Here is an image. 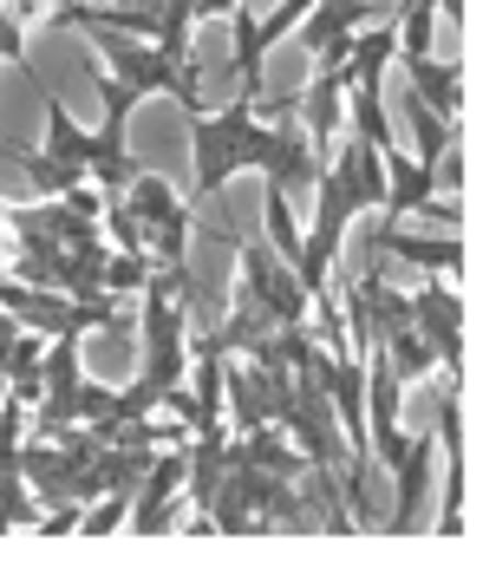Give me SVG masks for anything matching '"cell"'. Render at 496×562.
Segmentation results:
<instances>
[{
    "instance_id": "1",
    "label": "cell",
    "mask_w": 496,
    "mask_h": 562,
    "mask_svg": "<svg viewBox=\"0 0 496 562\" xmlns=\"http://www.w3.org/2000/svg\"><path fill=\"white\" fill-rule=\"evenodd\" d=\"M261 144H268V125H261V105L255 99H229L223 112H190V177H196V196H216L229 177H243L255 170V157H261Z\"/></svg>"
},
{
    "instance_id": "2",
    "label": "cell",
    "mask_w": 496,
    "mask_h": 562,
    "mask_svg": "<svg viewBox=\"0 0 496 562\" xmlns=\"http://www.w3.org/2000/svg\"><path fill=\"white\" fill-rule=\"evenodd\" d=\"M92 46H99V66H105L112 79H124L137 99L170 92V99L183 105V119L203 112V66H196V59H164L150 40H137V33H112V26H92Z\"/></svg>"
},
{
    "instance_id": "3",
    "label": "cell",
    "mask_w": 496,
    "mask_h": 562,
    "mask_svg": "<svg viewBox=\"0 0 496 562\" xmlns=\"http://www.w3.org/2000/svg\"><path fill=\"white\" fill-rule=\"evenodd\" d=\"M255 170H261V183H274V190H288V196H294V190H314V177H320V150H314V138L301 132L294 99L274 105V119H268V144H261Z\"/></svg>"
},
{
    "instance_id": "4",
    "label": "cell",
    "mask_w": 496,
    "mask_h": 562,
    "mask_svg": "<svg viewBox=\"0 0 496 562\" xmlns=\"http://www.w3.org/2000/svg\"><path fill=\"white\" fill-rule=\"evenodd\" d=\"M347 86H353V72H347V59H334V66H320L314 86L294 99V119H301V132L314 138L320 164H327V150H334L340 132H347Z\"/></svg>"
},
{
    "instance_id": "5",
    "label": "cell",
    "mask_w": 496,
    "mask_h": 562,
    "mask_svg": "<svg viewBox=\"0 0 496 562\" xmlns=\"http://www.w3.org/2000/svg\"><path fill=\"white\" fill-rule=\"evenodd\" d=\"M412 210H425V216H438V223L458 216L451 203H438V170L418 164V157H405V150L392 144V150H385V203H379V223H398V216H412Z\"/></svg>"
},
{
    "instance_id": "6",
    "label": "cell",
    "mask_w": 496,
    "mask_h": 562,
    "mask_svg": "<svg viewBox=\"0 0 496 562\" xmlns=\"http://www.w3.org/2000/svg\"><path fill=\"white\" fill-rule=\"evenodd\" d=\"M367 0H314L301 20H294V40H301V53L314 59V66H334V59H347V46H353V33L367 26Z\"/></svg>"
},
{
    "instance_id": "7",
    "label": "cell",
    "mask_w": 496,
    "mask_h": 562,
    "mask_svg": "<svg viewBox=\"0 0 496 562\" xmlns=\"http://www.w3.org/2000/svg\"><path fill=\"white\" fill-rule=\"evenodd\" d=\"M412 327L425 334V347L438 353V367L458 373V353H464V307H458V294L444 288V276H425V288L412 294Z\"/></svg>"
},
{
    "instance_id": "8",
    "label": "cell",
    "mask_w": 496,
    "mask_h": 562,
    "mask_svg": "<svg viewBox=\"0 0 496 562\" xmlns=\"http://www.w3.org/2000/svg\"><path fill=\"white\" fill-rule=\"evenodd\" d=\"M398 66H405L412 99L431 105L444 125H458V112H464V66H458V53L451 59H438V53H398Z\"/></svg>"
},
{
    "instance_id": "9",
    "label": "cell",
    "mask_w": 496,
    "mask_h": 562,
    "mask_svg": "<svg viewBox=\"0 0 496 562\" xmlns=\"http://www.w3.org/2000/svg\"><path fill=\"white\" fill-rule=\"evenodd\" d=\"M223 471H229V438H223V425L190 431V438H183V484H190V510H203V517H210V497H216Z\"/></svg>"
},
{
    "instance_id": "10",
    "label": "cell",
    "mask_w": 496,
    "mask_h": 562,
    "mask_svg": "<svg viewBox=\"0 0 496 562\" xmlns=\"http://www.w3.org/2000/svg\"><path fill=\"white\" fill-rule=\"evenodd\" d=\"M431 458H438V431L405 438V451L392 458V477H398V524L392 530H418V510H425V491H431Z\"/></svg>"
},
{
    "instance_id": "11",
    "label": "cell",
    "mask_w": 496,
    "mask_h": 562,
    "mask_svg": "<svg viewBox=\"0 0 496 562\" xmlns=\"http://www.w3.org/2000/svg\"><path fill=\"white\" fill-rule=\"evenodd\" d=\"M372 256H398V262H412L425 276H444V281L464 276V249L458 243H418V236H398V223H379Z\"/></svg>"
},
{
    "instance_id": "12",
    "label": "cell",
    "mask_w": 496,
    "mask_h": 562,
    "mask_svg": "<svg viewBox=\"0 0 496 562\" xmlns=\"http://www.w3.org/2000/svg\"><path fill=\"white\" fill-rule=\"evenodd\" d=\"M229 40H236V72H243V99L261 105V86H268V40H261V26H255V7H236L229 13Z\"/></svg>"
},
{
    "instance_id": "13",
    "label": "cell",
    "mask_w": 496,
    "mask_h": 562,
    "mask_svg": "<svg viewBox=\"0 0 496 562\" xmlns=\"http://www.w3.org/2000/svg\"><path fill=\"white\" fill-rule=\"evenodd\" d=\"M46 157H59V164H72L79 177H86V164H92V132L86 125H72V112H66V99L59 92H46V144H40Z\"/></svg>"
},
{
    "instance_id": "14",
    "label": "cell",
    "mask_w": 496,
    "mask_h": 562,
    "mask_svg": "<svg viewBox=\"0 0 496 562\" xmlns=\"http://www.w3.org/2000/svg\"><path fill=\"white\" fill-rule=\"evenodd\" d=\"M347 132L367 138L372 150H392L398 144L392 112H385V86H347Z\"/></svg>"
},
{
    "instance_id": "15",
    "label": "cell",
    "mask_w": 496,
    "mask_h": 562,
    "mask_svg": "<svg viewBox=\"0 0 496 562\" xmlns=\"http://www.w3.org/2000/svg\"><path fill=\"white\" fill-rule=\"evenodd\" d=\"M398 59V33H392V20L385 26H360L353 33V46H347V72H353V86H385V66Z\"/></svg>"
},
{
    "instance_id": "16",
    "label": "cell",
    "mask_w": 496,
    "mask_h": 562,
    "mask_svg": "<svg viewBox=\"0 0 496 562\" xmlns=\"http://www.w3.org/2000/svg\"><path fill=\"white\" fill-rule=\"evenodd\" d=\"M379 353H385V367L398 373V386H412V380H431V373H438V353L425 347V334H418V327L385 334V340H379Z\"/></svg>"
},
{
    "instance_id": "17",
    "label": "cell",
    "mask_w": 496,
    "mask_h": 562,
    "mask_svg": "<svg viewBox=\"0 0 496 562\" xmlns=\"http://www.w3.org/2000/svg\"><path fill=\"white\" fill-rule=\"evenodd\" d=\"M119 196H124V210H131L144 229H150V223H164V216L183 203V196L170 190V177H157V170H131V183H124Z\"/></svg>"
},
{
    "instance_id": "18",
    "label": "cell",
    "mask_w": 496,
    "mask_h": 562,
    "mask_svg": "<svg viewBox=\"0 0 496 562\" xmlns=\"http://www.w3.org/2000/svg\"><path fill=\"white\" fill-rule=\"evenodd\" d=\"M150 249H112L105 256V269H99V294H112V301H124V294H144V281H150Z\"/></svg>"
},
{
    "instance_id": "19",
    "label": "cell",
    "mask_w": 496,
    "mask_h": 562,
    "mask_svg": "<svg viewBox=\"0 0 496 562\" xmlns=\"http://www.w3.org/2000/svg\"><path fill=\"white\" fill-rule=\"evenodd\" d=\"M261 223H268V249L294 269V256H301V229H294V210H288V190H261Z\"/></svg>"
},
{
    "instance_id": "20",
    "label": "cell",
    "mask_w": 496,
    "mask_h": 562,
    "mask_svg": "<svg viewBox=\"0 0 496 562\" xmlns=\"http://www.w3.org/2000/svg\"><path fill=\"white\" fill-rule=\"evenodd\" d=\"M13 164H20V170L33 177V196H66L72 183H86V177H79L72 164H59V157H46L40 144H33V150H13Z\"/></svg>"
},
{
    "instance_id": "21",
    "label": "cell",
    "mask_w": 496,
    "mask_h": 562,
    "mask_svg": "<svg viewBox=\"0 0 496 562\" xmlns=\"http://www.w3.org/2000/svg\"><path fill=\"white\" fill-rule=\"evenodd\" d=\"M412 144H418V150H412V157H418V164H431V170H438V157H444V150H451V144H458V125H444V119H438V112H431V105H418V99H412Z\"/></svg>"
},
{
    "instance_id": "22",
    "label": "cell",
    "mask_w": 496,
    "mask_h": 562,
    "mask_svg": "<svg viewBox=\"0 0 496 562\" xmlns=\"http://www.w3.org/2000/svg\"><path fill=\"white\" fill-rule=\"evenodd\" d=\"M92 504H99V510H92V517H79V530H86V537H112V530H124V510H131V491H99Z\"/></svg>"
},
{
    "instance_id": "23",
    "label": "cell",
    "mask_w": 496,
    "mask_h": 562,
    "mask_svg": "<svg viewBox=\"0 0 496 562\" xmlns=\"http://www.w3.org/2000/svg\"><path fill=\"white\" fill-rule=\"evenodd\" d=\"M243 0H196V20H229Z\"/></svg>"
},
{
    "instance_id": "24",
    "label": "cell",
    "mask_w": 496,
    "mask_h": 562,
    "mask_svg": "<svg viewBox=\"0 0 496 562\" xmlns=\"http://www.w3.org/2000/svg\"><path fill=\"white\" fill-rule=\"evenodd\" d=\"M105 7H157V0H105Z\"/></svg>"
}]
</instances>
